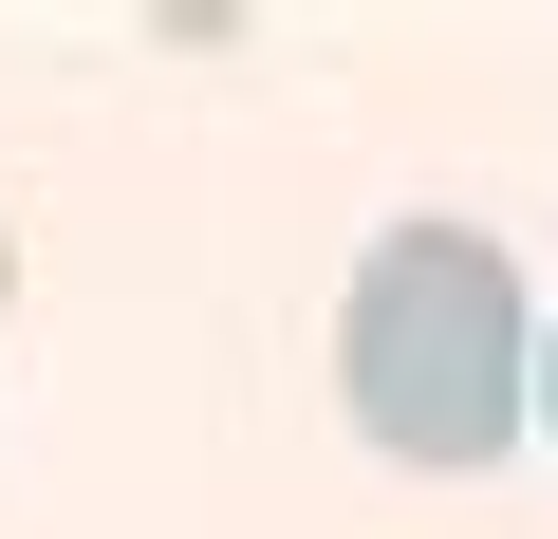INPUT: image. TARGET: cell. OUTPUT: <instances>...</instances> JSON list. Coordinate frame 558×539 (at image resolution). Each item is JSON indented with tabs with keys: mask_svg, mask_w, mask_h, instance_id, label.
I'll use <instances>...</instances> for the list:
<instances>
[{
	"mask_svg": "<svg viewBox=\"0 0 558 539\" xmlns=\"http://www.w3.org/2000/svg\"><path fill=\"white\" fill-rule=\"evenodd\" d=\"M0 298H20V242H0Z\"/></svg>",
	"mask_w": 558,
	"mask_h": 539,
	"instance_id": "3",
	"label": "cell"
},
{
	"mask_svg": "<svg viewBox=\"0 0 558 539\" xmlns=\"http://www.w3.org/2000/svg\"><path fill=\"white\" fill-rule=\"evenodd\" d=\"M336 391H354V428H373L391 465H428V483L502 465V446H521V409H539L521 260H502L484 223H373L354 317H336Z\"/></svg>",
	"mask_w": 558,
	"mask_h": 539,
	"instance_id": "1",
	"label": "cell"
},
{
	"mask_svg": "<svg viewBox=\"0 0 558 539\" xmlns=\"http://www.w3.org/2000/svg\"><path fill=\"white\" fill-rule=\"evenodd\" d=\"M539 428H558V335H539Z\"/></svg>",
	"mask_w": 558,
	"mask_h": 539,
	"instance_id": "2",
	"label": "cell"
}]
</instances>
